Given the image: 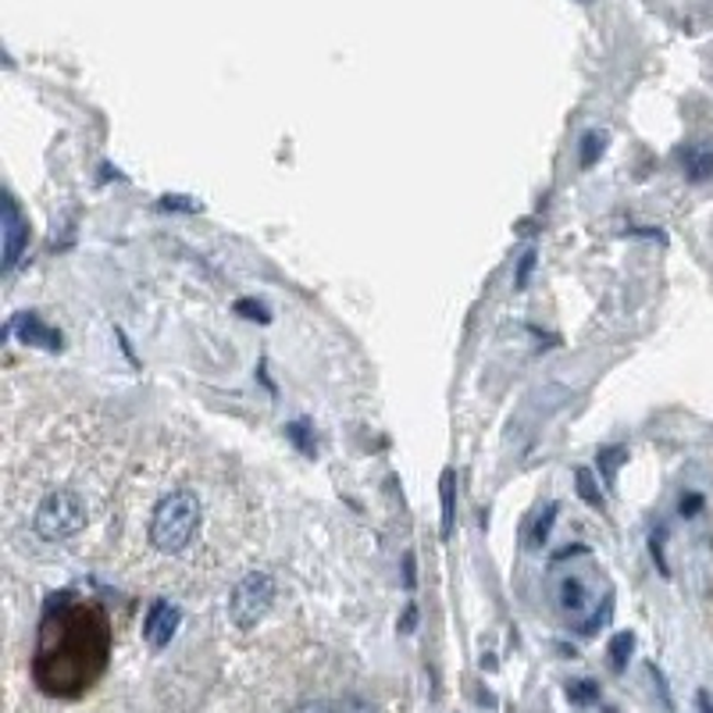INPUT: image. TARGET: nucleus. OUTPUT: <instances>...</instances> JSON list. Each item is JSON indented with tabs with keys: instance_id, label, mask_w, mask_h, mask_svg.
Segmentation results:
<instances>
[{
	"instance_id": "a211bd4d",
	"label": "nucleus",
	"mask_w": 713,
	"mask_h": 713,
	"mask_svg": "<svg viewBox=\"0 0 713 713\" xmlns=\"http://www.w3.org/2000/svg\"><path fill=\"white\" fill-rule=\"evenodd\" d=\"M650 554H653V560H656V568H661V574H670L667 560H664V532H656L653 539H650Z\"/></svg>"
},
{
	"instance_id": "5701e85b",
	"label": "nucleus",
	"mask_w": 713,
	"mask_h": 713,
	"mask_svg": "<svg viewBox=\"0 0 713 713\" xmlns=\"http://www.w3.org/2000/svg\"><path fill=\"white\" fill-rule=\"evenodd\" d=\"M161 207H168V211H171V207H175V211H197L200 204H193V200H182V197H175V200L165 197V200H161Z\"/></svg>"
},
{
	"instance_id": "b1692460",
	"label": "nucleus",
	"mask_w": 713,
	"mask_h": 713,
	"mask_svg": "<svg viewBox=\"0 0 713 713\" xmlns=\"http://www.w3.org/2000/svg\"><path fill=\"white\" fill-rule=\"evenodd\" d=\"M414 625H418V607H414V603H411V607H407V610H403V621H400V631H403V635H407V631H414Z\"/></svg>"
},
{
	"instance_id": "f03ea898",
	"label": "nucleus",
	"mask_w": 713,
	"mask_h": 713,
	"mask_svg": "<svg viewBox=\"0 0 713 713\" xmlns=\"http://www.w3.org/2000/svg\"><path fill=\"white\" fill-rule=\"evenodd\" d=\"M29 524H33V535L39 543H69L79 532H86L90 503L75 489L54 486L36 500Z\"/></svg>"
},
{
	"instance_id": "4468645a",
	"label": "nucleus",
	"mask_w": 713,
	"mask_h": 713,
	"mask_svg": "<svg viewBox=\"0 0 713 713\" xmlns=\"http://www.w3.org/2000/svg\"><path fill=\"white\" fill-rule=\"evenodd\" d=\"M599 146H603V140H599V132H585L582 136V168H592L596 165V157H599Z\"/></svg>"
},
{
	"instance_id": "20e7f679",
	"label": "nucleus",
	"mask_w": 713,
	"mask_h": 713,
	"mask_svg": "<svg viewBox=\"0 0 713 713\" xmlns=\"http://www.w3.org/2000/svg\"><path fill=\"white\" fill-rule=\"evenodd\" d=\"M0 225H4V272L19 264L22 250L29 247V218L15 204V197L4 193V207H0Z\"/></svg>"
},
{
	"instance_id": "0eeeda50",
	"label": "nucleus",
	"mask_w": 713,
	"mask_h": 713,
	"mask_svg": "<svg viewBox=\"0 0 713 713\" xmlns=\"http://www.w3.org/2000/svg\"><path fill=\"white\" fill-rule=\"evenodd\" d=\"M439 496H442V543H450V535H453V521H456V475H453V467L442 471V478H439Z\"/></svg>"
},
{
	"instance_id": "ddd939ff",
	"label": "nucleus",
	"mask_w": 713,
	"mask_h": 713,
	"mask_svg": "<svg viewBox=\"0 0 713 713\" xmlns=\"http://www.w3.org/2000/svg\"><path fill=\"white\" fill-rule=\"evenodd\" d=\"M236 314L258 321V325H268V321H272V311H268V307L258 304V300H236Z\"/></svg>"
},
{
	"instance_id": "6ab92c4d",
	"label": "nucleus",
	"mask_w": 713,
	"mask_h": 713,
	"mask_svg": "<svg viewBox=\"0 0 713 713\" xmlns=\"http://www.w3.org/2000/svg\"><path fill=\"white\" fill-rule=\"evenodd\" d=\"M289 713H335V703H325V699H307V703L293 706Z\"/></svg>"
},
{
	"instance_id": "9d476101",
	"label": "nucleus",
	"mask_w": 713,
	"mask_h": 713,
	"mask_svg": "<svg viewBox=\"0 0 713 713\" xmlns=\"http://www.w3.org/2000/svg\"><path fill=\"white\" fill-rule=\"evenodd\" d=\"M621 461H628V450L625 447H603L599 450L596 464H599V475L607 478V486H614V475H617V467H621Z\"/></svg>"
},
{
	"instance_id": "423d86ee",
	"label": "nucleus",
	"mask_w": 713,
	"mask_h": 713,
	"mask_svg": "<svg viewBox=\"0 0 713 713\" xmlns=\"http://www.w3.org/2000/svg\"><path fill=\"white\" fill-rule=\"evenodd\" d=\"M15 335L25 343V346H39V349H50V354H58L61 349V335L47 329V325H39L36 318H19L15 321Z\"/></svg>"
},
{
	"instance_id": "f257e3e1",
	"label": "nucleus",
	"mask_w": 713,
	"mask_h": 713,
	"mask_svg": "<svg viewBox=\"0 0 713 713\" xmlns=\"http://www.w3.org/2000/svg\"><path fill=\"white\" fill-rule=\"evenodd\" d=\"M207 496L193 478H171V486L146 492L143 500V549L146 563H161L165 574L193 560L207 532Z\"/></svg>"
},
{
	"instance_id": "2eb2a0df",
	"label": "nucleus",
	"mask_w": 713,
	"mask_h": 713,
	"mask_svg": "<svg viewBox=\"0 0 713 713\" xmlns=\"http://www.w3.org/2000/svg\"><path fill=\"white\" fill-rule=\"evenodd\" d=\"M557 514H560V507H557V503H549V507H546V514H543L539 521H535V532H532V539H535V543H546V539H549V528H554V518H557Z\"/></svg>"
},
{
	"instance_id": "7ed1b4c3",
	"label": "nucleus",
	"mask_w": 713,
	"mask_h": 713,
	"mask_svg": "<svg viewBox=\"0 0 713 713\" xmlns=\"http://www.w3.org/2000/svg\"><path fill=\"white\" fill-rule=\"evenodd\" d=\"M275 574H268V571H247L239 582L233 585V592H228V617H233V625L239 631H250V628H258L268 610H272V603H275Z\"/></svg>"
},
{
	"instance_id": "6e6552de",
	"label": "nucleus",
	"mask_w": 713,
	"mask_h": 713,
	"mask_svg": "<svg viewBox=\"0 0 713 713\" xmlns=\"http://www.w3.org/2000/svg\"><path fill=\"white\" fill-rule=\"evenodd\" d=\"M557 599H560V607L568 610V614H582V610L589 607V589L582 585V578L568 574V578L560 582Z\"/></svg>"
},
{
	"instance_id": "aec40b11",
	"label": "nucleus",
	"mask_w": 713,
	"mask_h": 713,
	"mask_svg": "<svg viewBox=\"0 0 713 713\" xmlns=\"http://www.w3.org/2000/svg\"><path fill=\"white\" fill-rule=\"evenodd\" d=\"M286 432H289V439H293L296 447H300L304 453H314V447H311V442L304 439V436H307V425H300V421H296V425H289V428H286Z\"/></svg>"
},
{
	"instance_id": "393cba45",
	"label": "nucleus",
	"mask_w": 713,
	"mask_h": 713,
	"mask_svg": "<svg viewBox=\"0 0 713 713\" xmlns=\"http://www.w3.org/2000/svg\"><path fill=\"white\" fill-rule=\"evenodd\" d=\"M571 692H574V699H578V703H585V699H592V692H596V689H592V685L585 681V685H574Z\"/></svg>"
},
{
	"instance_id": "9b49d317",
	"label": "nucleus",
	"mask_w": 713,
	"mask_h": 713,
	"mask_svg": "<svg viewBox=\"0 0 713 713\" xmlns=\"http://www.w3.org/2000/svg\"><path fill=\"white\" fill-rule=\"evenodd\" d=\"M574 482H578V492H582V500H585L589 507L603 510V492H599V486H596V478H592V471H589V467H578V471H574Z\"/></svg>"
},
{
	"instance_id": "1a4fd4ad",
	"label": "nucleus",
	"mask_w": 713,
	"mask_h": 713,
	"mask_svg": "<svg viewBox=\"0 0 713 713\" xmlns=\"http://www.w3.org/2000/svg\"><path fill=\"white\" fill-rule=\"evenodd\" d=\"M685 171H689L692 182H703L713 175V146H699L689 157H685Z\"/></svg>"
},
{
	"instance_id": "f3484780",
	"label": "nucleus",
	"mask_w": 713,
	"mask_h": 713,
	"mask_svg": "<svg viewBox=\"0 0 713 713\" xmlns=\"http://www.w3.org/2000/svg\"><path fill=\"white\" fill-rule=\"evenodd\" d=\"M532 272H535V250H528V253H524V258H521V264H518V275H514V286H518V289L528 286Z\"/></svg>"
},
{
	"instance_id": "412c9836",
	"label": "nucleus",
	"mask_w": 713,
	"mask_h": 713,
	"mask_svg": "<svg viewBox=\"0 0 713 713\" xmlns=\"http://www.w3.org/2000/svg\"><path fill=\"white\" fill-rule=\"evenodd\" d=\"M678 510H681V518H696L699 510H703V496H699V492H689V496H685V500H681Z\"/></svg>"
},
{
	"instance_id": "dca6fc26",
	"label": "nucleus",
	"mask_w": 713,
	"mask_h": 713,
	"mask_svg": "<svg viewBox=\"0 0 713 713\" xmlns=\"http://www.w3.org/2000/svg\"><path fill=\"white\" fill-rule=\"evenodd\" d=\"M335 713H375V706L368 703L365 696H346L335 703Z\"/></svg>"
},
{
	"instance_id": "f8f14e48",
	"label": "nucleus",
	"mask_w": 713,
	"mask_h": 713,
	"mask_svg": "<svg viewBox=\"0 0 713 713\" xmlns=\"http://www.w3.org/2000/svg\"><path fill=\"white\" fill-rule=\"evenodd\" d=\"M631 650H635V635H631V631H617L614 642H610V667L614 670H625Z\"/></svg>"
},
{
	"instance_id": "4be33fe9",
	"label": "nucleus",
	"mask_w": 713,
	"mask_h": 713,
	"mask_svg": "<svg viewBox=\"0 0 713 713\" xmlns=\"http://www.w3.org/2000/svg\"><path fill=\"white\" fill-rule=\"evenodd\" d=\"M403 585H418V568H414V554H403Z\"/></svg>"
},
{
	"instance_id": "39448f33",
	"label": "nucleus",
	"mask_w": 713,
	"mask_h": 713,
	"mask_svg": "<svg viewBox=\"0 0 713 713\" xmlns=\"http://www.w3.org/2000/svg\"><path fill=\"white\" fill-rule=\"evenodd\" d=\"M179 621H182V610L175 607V603H168V599H157L154 607L146 610V621H143L146 642H151L154 650H165L175 631H179Z\"/></svg>"
}]
</instances>
